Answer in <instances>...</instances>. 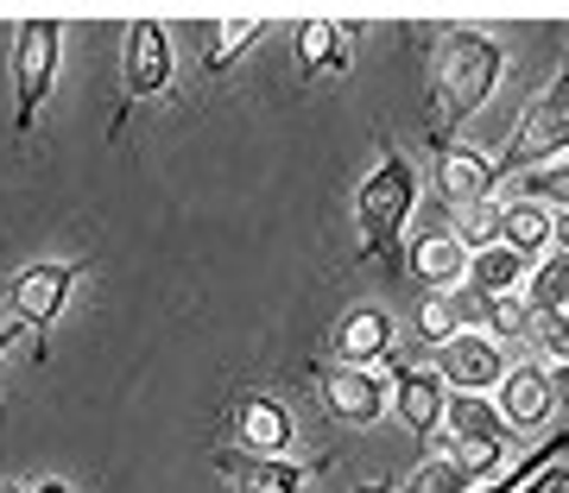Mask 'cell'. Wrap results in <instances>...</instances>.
Segmentation results:
<instances>
[{
	"instance_id": "obj_16",
	"label": "cell",
	"mask_w": 569,
	"mask_h": 493,
	"mask_svg": "<svg viewBox=\"0 0 569 493\" xmlns=\"http://www.w3.org/2000/svg\"><path fill=\"white\" fill-rule=\"evenodd\" d=\"M437 190H443V209H462L475 197H493L488 159L468 152V145H437Z\"/></svg>"
},
{
	"instance_id": "obj_9",
	"label": "cell",
	"mask_w": 569,
	"mask_h": 493,
	"mask_svg": "<svg viewBox=\"0 0 569 493\" xmlns=\"http://www.w3.org/2000/svg\"><path fill=\"white\" fill-rule=\"evenodd\" d=\"M437 354H443V373L437 380H449L456 392H488L507 373V349L493 335H481V329H456Z\"/></svg>"
},
{
	"instance_id": "obj_21",
	"label": "cell",
	"mask_w": 569,
	"mask_h": 493,
	"mask_svg": "<svg viewBox=\"0 0 569 493\" xmlns=\"http://www.w3.org/2000/svg\"><path fill=\"white\" fill-rule=\"evenodd\" d=\"M260 32H266V13H241V20H222V26H216V44L203 51V70H209V77H222L228 63L241 58V51H247L253 39H260Z\"/></svg>"
},
{
	"instance_id": "obj_7",
	"label": "cell",
	"mask_w": 569,
	"mask_h": 493,
	"mask_svg": "<svg viewBox=\"0 0 569 493\" xmlns=\"http://www.w3.org/2000/svg\"><path fill=\"white\" fill-rule=\"evenodd\" d=\"M164 82H171V39H164L159 20H133L127 26V51H121V102L133 108L146 95H164ZM127 108H121V121L108 127V140H121Z\"/></svg>"
},
{
	"instance_id": "obj_4",
	"label": "cell",
	"mask_w": 569,
	"mask_h": 493,
	"mask_svg": "<svg viewBox=\"0 0 569 493\" xmlns=\"http://www.w3.org/2000/svg\"><path fill=\"white\" fill-rule=\"evenodd\" d=\"M58 58H63V26L26 20L20 39H13V140H32L44 95L58 89Z\"/></svg>"
},
{
	"instance_id": "obj_11",
	"label": "cell",
	"mask_w": 569,
	"mask_h": 493,
	"mask_svg": "<svg viewBox=\"0 0 569 493\" xmlns=\"http://www.w3.org/2000/svg\"><path fill=\"white\" fill-rule=\"evenodd\" d=\"M234 436H241L247 455H291V443H298L291 405H279L272 392H241L234 399Z\"/></svg>"
},
{
	"instance_id": "obj_8",
	"label": "cell",
	"mask_w": 569,
	"mask_h": 493,
	"mask_svg": "<svg viewBox=\"0 0 569 493\" xmlns=\"http://www.w3.org/2000/svg\"><path fill=\"white\" fill-rule=\"evenodd\" d=\"M209 469L222 474L234 493H305L310 469L291 455H247V450H216Z\"/></svg>"
},
{
	"instance_id": "obj_3",
	"label": "cell",
	"mask_w": 569,
	"mask_h": 493,
	"mask_svg": "<svg viewBox=\"0 0 569 493\" xmlns=\"http://www.w3.org/2000/svg\"><path fill=\"white\" fill-rule=\"evenodd\" d=\"M411 203H418V171H411V159L387 152V159L373 164V178L361 184V197H355V215H361V260H387L392 241H399L406 222H411Z\"/></svg>"
},
{
	"instance_id": "obj_28",
	"label": "cell",
	"mask_w": 569,
	"mask_h": 493,
	"mask_svg": "<svg viewBox=\"0 0 569 493\" xmlns=\"http://www.w3.org/2000/svg\"><path fill=\"white\" fill-rule=\"evenodd\" d=\"M355 493H392L387 481H367V487H355Z\"/></svg>"
},
{
	"instance_id": "obj_6",
	"label": "cell",
	"mask_w": 569,
	"mask_h": 493,
	"mask_svg": "<svg viewBox=\"0 0 569 493\" xmlns=\"http://www.w3.org/2000/svg\"><path fill=\"white\" fill-rule=\"evenodd\" d=\"M89 260H39V266L13 272V285H7V310H13V329L20 335H39V354H44V329L58 323L63 298L77 285Z\"/></svg>"
},
{
	"instance_id": "obj_17",
	"label": "cell",
	"mask_w": 569,
	"mask_h": 493,
	"mask_svg": "<svg viewBox=\"0 0 569 493\" xmlns=\"http://www.w3.org/2000/svg\"><path fill=\"white\" fill-rule=\"evenodd\" d=\"M298 63H305L310 82H323V77H348L355 58H348V39L329 20H298Z\"/></svg>"
},
{
	"instance_id": "obj_5",
	"label": "cell",
	"mask_w": 569,
	"mask_h": 493,
	"mask_svg": "<svg viewBox=\"0 0 569 493\" xmlns=\"http://www.w3.org/2000/svg\"><path fill=\"white\" fill-rule=\"evenodd\" d=\"M443 424L456 436V462L468 469V481H493L500 462H507V450H512L507 417L481 392H456V399H443Z\"/></svg>"
},
{
	"instance_id": "obj_24",
	"label": "cell",
	"mask_w": 569,
	"mask_h": 493,
	"mask_svg": "<svg viewBox=\"0 0 569 493\" xmlns=\"http://www.w3.org/2000/svg\"><path fill=\"white\" fill-rule=\"evenodd\" d=\"M519 190H526L519 203H538V209H545V197H550V203H563V190H569V164H563V159H550V171L538 164V171H526V184H519Z\"/></svg>"
},
{
	"instance_id": "obj_13",
	"label": "cell",
	"mask_w": 569,
	"mask_h": 493,
	"mask_svg": "<svg viewBox=\"0 0 569 493\" xmlns=\"http://www.w3.org/2000/svg\"><path fill=\"white\" fill-rule=\"evenodd\" d=\"M392 405L406 417V431L425 443V436H437V424H443V380L425 373V368H399V361H392Z\"/></svg>"
},
{
	"instance_id": "obj_12",
	"label": "cell",
	"mask_w": 569,
	"mask_h": 493,
	"mask_svg": "<svg viewBox=\"0 0 569 493\" xmlns=\"http://www.w3.org/2000/svg\"><path fill=\"white\" fill-rule=\"evenodd\" d=\"M550 411H557V380L545 368L500 373V417H507V431H538Z\"/></svg>"
},
{
	"instance_id": "obj_14",
	"label": "cell",
	"mask_w": 569,
	"mask_h": 493,
	"mask_svg": "<svg viewBox=\"0 0 569 493\" xmlns=\"http://www.w3.org/2000/svg\"><path fill=\"white\" fill-rule=\"evenodd\" d=\"M462 272H468V247L456 241L443 222L430 228V234H418V241H411V279H418L430 298H443L449 285H462Z\"/></svg>"
},
{
	"instance_id": "obj_27",
	"label": "cell",
	"mask_w": 569,
	"mask_h": 493,
	"mask_svg": "<svg viewBox=\"0 0 569 493\" xmlns=\"http://www.w3.org/2000/svg\"><path fill=\"white\" fill-rule=\"evenodd\" d=\"M13 342H20V329H13V323H7V329H0V354H7V349H13Z\"/></svg>"
},
{
	"instance_id": "obj_1",
	"label": "cell",
	"mask_w": 569,
	"mask_h": 493,
	"mask_svg": "<svg viewBox=\"0 0 569 493\" xmlns=\"http://www.w3.org/2000/svg\"><path fill=\"white\" fill-rule=\"evenodd\" d=\"M507 44L475 32V26H443L430 51V145H456L468 114H481L500 89Z\"/></svg>"
},
{
	"instance_id": "obj_23",
	"label": "cell",
	"mask_w": 569,
	"mask_h": 493,
	"mask_svg": "<svg viewBox=\"0 0 569 493\" xmlns=\"http://www.w3.org/2000/svg\"><path fill=\"white\" fill-rule=\"evenodd\" d=\"M550 462H563V436H550L545 450H531V455H526V462H519V469H512V474H493V481H488V487H481V493H519V487H526V481H531V474H545Z\"/></svg>"
},
{
	"instance_id": "obj_18",
	"label": "cell",
	"mask_w": 569,
	"mask_h": 493,
	"mask_svg": "<svg viewBox=\"0 0 569 493\" xmlns=\"http://www.w3.org/2000/svg\"><path fill=\"white\" fill-rule=\"evenodd\" d=\"M550 241H557V222H550L538 203H507V209H500V247H507V253L538 260Z\"/></svg>"
},
{
	"instance_id": "obj_20",
	"label": "cell",
	"mask_w": 569,
	"mask_h": 493,
	"mask_svg": "<svg viewBox=\"0 0 569 493\" xmlns=\"http://www.w3.org/2000/svg\"><path fill=\"white\" fill-rule=\"evenodd\" d=\"M443 228L468 247V253H481V247L500 241V203H493V197H475V203L449 209V222H443Z\"/></svg>"
},
{
	"instance_id": "obj_2",
	"label": "cell",
	"mask_w": 569,
	"mask_h": 493,
	"mask_svg": "<svg viewBox=\"0 0 569 493\" xmlns=\"http://www.w3.org/2000/svg\"><path fill=\"white\" fill-rule=\"evenodd\" d=\"M569 145V77H550V89H538L526 102V114H519V127H512V140L500 159H488V178L493 190L507 184L512 171H538L545 159H563Z\"/></svg>"
},
{
	"instance_id": "obj_15",
	"label": "cell",
	"mask_w": 569,
	"mask_h": 493,
	"mask_svg": "<svg viewBox=\"0 0 569 493\" xmlns=\"http://www.w3.org/2000/svg\"><path fill=\"white\" fill-rule=\"evenodd\" d=\"M336 354H342V368H367V361H387V354H392V316H387L380 304L348 310L342 323H336Z\"/></svg>"
},
{
	"instance_id": "obj_22",
	"label": "cell",
	"mask_w": 569,
	"mask_h": 493,
	"mask_svg": "<svg viewBox=\"0 0 569 493\" xmlns=\"http://www.w3.org/2000/svg\"><path fill=\"white\" fill-rule=\"evenodd\" d=\"M475 481H468V469L456 462V455H437V462H425V469L406 481V493H468Z\"/></svg>"
},
{
	"instance_id": "obj_19",
	"label": "cell",
	"mask_w": 569,
	"mask_h": 493,
	"mask_svg": "<svg viewBox=\"0 0 569 493\" xmlns=\"http://www.w3.org/2000/svg\"><path fill=\"white\" fill-rule=\"evenodd\" d=\"M519 272H526L519 253H507V247H481V253H468L462 279H468V291H481V298H512Z\"/></svg>"
},
{
	"instance_id": "obj_26",
	"label": "cell",
	"mask_w": 569,
	"mask_h": 493,
	"mask_svg": "<svg viewBox=\"0 0 569 493\" xmlns=\"http://www.w3.org/2000/svg\"><path fill=\"white\" fill-rule=\"evenodd\" d=\"M519 493H563V462H550L545 474H531V481H526Z\"/></svg>"
},
{
	"instance_id": "obj_10",
	"label": "cell",
	"mask_w": 569,
	"mask_h": 493,
	"mask_svg": "<svg viewBox=\"0 0 569 493\" xmlns=\"http://www.w3.org/2000/svg\"><path fill=\"white\" fill-rule=\"evenodd\" d=\"M317 386H323V405L342 417L348 431H367L387 417V386L367 368H317Z\"/></svg>"
},
{
	"instance_id": "obj_25",
	"label": "cell",
	"mask_w": 569,
	"mask_h": 493,
	"mask_svg": "<svg viewBox=\"0 0 569 493\" xmlns=\"http://www.w3.org/2000/svg\"><path fill=\"white\" fill-rule=\"evenodd\" d=\"M418 329H425V342H437V349H443L449 335H456V316H449V298H425V304H418Z\"/></svg>"
}]
</instances>
